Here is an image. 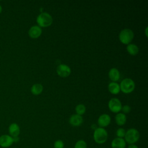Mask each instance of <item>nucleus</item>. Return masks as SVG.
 <instances>
[{
    "mask_svg": "<svg viewBox=\"0 0 148 148\" xmlns=\"http://www.w3.org/2000/svg\"><path fill=\"white\" fill-rule=\"evenodd\" d=\"M108 75H109V79L113 82H116L117 81H118L120 76L119 71L116 68H111L109 71Z\"/></svg>",
    "mask_w": 148,
    "mask_h": 148,
    "instance_id": "4468645a",
    "label": "nucleus"
},
{
    "mask_svg": "<svg viewBox=\"0 0 148 148\" xmlns=\"http://www.w3.org/2000/svg\"><path fill=\"white\" fill-rule=\"evenodd\" d=\"M36 22L40 28L47 27L53 23L52 16L47 12H43L39 14L36 18Z\"/></svg>",
    "mask_w": 148,
    "mask_h": 148,
    "instance_id": "7ed1b4c3",
    "label": "nucleus"
},
{
    "mask_svg": "<svg viewBox=\"0 0 148 148\" xmlns=\"http://www.w3.org/2000/svg\"><path fill=\"white\" fill-rule=\"evenodd\" d=\"M57 73L58 76L62 77H66L69 76L71 73V68L66 64H61L56 69Z\"/></svg>",
    "mask_w": 148,
    "mask_h": 148,
    "instance_id": "0eeeda50",
    "label": "nucleus"
},
{
    "mask_svg": "<svg viewBox=\"0 0 148 148\" xmlns=\"http://www.w3.org/2000/svg\"><path fill=\"white\" fill-rule=\"evenodd\" d=\"M127 51L130 55L136 56L139 53V48L137 45L133 43H130L127 45Z\"/></svg>",
    "mask_w": 148,
    "mask_h": 148,
    "instance_id": "a211bd4d",
    "label": "nucleus"
},
{
    "mask_svg": "<svg viewBox=\"0 0 148 148\" xmlns=\"http://www.w3.org/2000/svg\"><path fill=\"white\" fill-rule=\"evenodd\" d=\"M74 148H87V145L85 140L80 139L76 142Z\"/></svg>",
    "mask_w": 148,
    "mask_h": 148,
    "instance_id": "aec40b11",
    "label": "nucleus"
},
{
    "mask_svg": "<svg viewBox=\"0 0 148 148\" xmlns=\"http://www.w3.org/2000/svg\"><path fill=\"white\" fill-rule=\"evenodd\" d=\"M126 116L123 113H118L115 116L116 123L119 126H122L124 125L126 123Z\"/></svg>",
    "mask_w": 148,
    "mask_h": 148,
    "instance_id": "dca6fc26",
    "label": "nucleus"
},
{
    "mask_svg": "<svg viewBox=\"0 0 148 148\" xmlns=\"http://www.w3.org/2000/svg\"><path fill=\"white\" fill-rule=\"evenodd\" d=\"M42 32V28L39 26L33 25L29 29L28 35L32 39H36L41 35Z\"/></svg>",
    "mask_w": 148,
    "mask_h": 148,
    "instance_id": "9d476101",
    "label": "nucleus"
},
{
    "mask_svg": "<svg viewBox=\"0 0 148 148\" xmlns=\"http://www.w3.org/2000/svg\"><path fill=\"white\" fill-rule=\"evenodd\" d=\"M121 110L123 112V113H128L131 111V107L128 105H125L124 106H122Z\"/></svg>",
    "mask_w": 148,
    "mask_h": 148,
    "instance_id": "5701e85b",
    "label": "nucleus"
},
{
    "mask_svg": "<svg viewBox=\"0 0 148 148\" xmlns=\"http://www.w3.org/2000/svg\"><path fill=\"white\" fill-rule=\"evenodd\" d=\"M108 107L112 112L118 113L120 110H121L122 105L121 101L119 99L113 98L109 100L108 102Z\"/></svg>",
    "mask_w": 148,
    "mask_h": 148,
    "instance_id": "423d86ee",
    "label": "nucleus"
},
{
    "mask_svg": "<svg viewBox=\"0 0 148 148\" xmlns=\"http://www.w3.org/2000/svg\"><path fill=\"white\" fill-rule=\"evenodd\" d=\"M14 143L13 138L9 135H2L0 136V146L7 148L11 146Z\"/></svg>",
    "mask_w": 148,
    "mask_h": 148,
    "instance_id": "6e6552de",
    "label": "nucleus"
},
{
    "mask_svg": "<svg viewBox=\"0 0 148 148\" xmlns=\"http://www.w3.org/2000/svg\"><path fill=\"white\" fill-rule=\"evenodd\" d=\"M140 138V134L139 131L134 128L128 129L125 132V135L124 138L126 143L128 145L135 144L136 143Z\"/></svg>",
    "mask_w": 148,
    "mask_h": 148,
    "instance_id": "f03ea898",
    "label": "nucleus"
},
{
    "mask_svg": "<svg viewBox=\"0 0 148 148\" xmlns=\"http://www.w3.org/2000/svg\"><path fill=\"white\" fill-rule=\"evenodd\" d=\"M109 91L114 95L118 94L120 91V85L116 82H111L108 85Z\"/></svg>",
    "mask_w": 148,
    "mask_h": 148,
    "instance_id": "2eb2a0df",
    "label": "nucleus"
},
{
    "mask_svg": "<svg viewBox=\"0 0 148 148\" xmlns=\"http://www.w3.org/2000/svg\"><path fill=\"white\" fill-rule=\"evenodd\" d=\"M9 130V135L11 136L13 138L14 137H17L19 136L20 134V128L19 125L16 123H12L8 128Z\"/></svg>",
    "mask_w": 148,
    "mask_h": 148,
    "instance_id": "f8f14e48",
    "label": "nucleus"
},
{
    "mask_svg": "<svg viewBox=\"0 0 148 148\" xmlns=\"http://www.w3.org/2000/svg\"><path fill=\"white\" fill-rule=\"evenodd\" d=\"M128 148H139V147L135 144H131L128 145Z\"/></svg>",
    "mask_w": 148,
    "mask_h": 148,
    "instance_id": "b1692460",
    "label": "nucleus"
},
{
    "mask_svg": "<svg viewBox=\"0 0 148 148\" xmlns=\"http://www.w3.org/2000/svg\"><path fill=\"white\" fill-rule=\"evenodd\" d=\"M13 138V141L14 142H17L18 140H19V138L18 136L17 137H14V138Z\"/></svg>",
    "mask_w": 148,
    "mask_h": 148,
    "instance_id": "393cba45",
    "label": "nucleus"
},
{
    "mask_svg": "<svg viewBox=\"0 0 148 148\" xmlns=\"http://www.w3.org/2000/svg\"><path fill=\"white\" fill-rule=\"evenodd\" d=\"M125 132H126V131L123 128H118L116 132V135L117 136V138L124 139L125 135Z\"/></svg>",
    "mask_w": 148,
    "mask_h": 148,
    "instance_id": "412c9836",
    "label": "nucleus"
},
{
    "mask_svg": "<svg viewBox=\"0 0 148 148\" xmlns=\"http://www.w3.org/2000/svg\"><path fill=\"white\" fill-rule=\"evenodd\" d=\"M53 146H54V148H64V143L62 140L58 139L54 142Z\"/></svg>",
    "mask_w": 148,
    "mask_h": 148,
    "instance_id": "4be33fe9",
    "label": "nucleus"
},
{
    "mask_svg": "<svg viewBox=\"0 0 148 148\" xmlns=\"http://www.w3.org/2000/svg\"><path fill=\"white\" fill-rule=\"evenodd\" d=\"M86 106L83 104H79L76 105L75 108V111L77 114L79 115H83L86 112Z\"/></svg>",
    "mask_w": 148,
    "mask_h": 148,
    "instance_id": "6ab92c4d",
    "label": "nucleus"
},
{
    "mask_svg": "<svg viewBox=\"0 0 148 148\" xmlns=\"http://www.w3.org/2000/svg\"><path fill=\"white\" fill-rule=\"evenodd\" d=\"M134 37V32L128 28L121 30L119 34V38L120 41L124 45H128L132 42Z\"/></svg>",
    "mask_w": 148,
    "mask_h": 148,
    "instance_id": "20e7f679",
    "label": "nucleus"
},
{
    "mask_svg": "<svg viewBox=\"0 0 148 148\" xmlns=\"http://www.w3.org/2000/svg\"><path fill=\"white\" fill-rule=\"evenodd\" d=\"M43 90V86L40 83H35L32 85L31 88V92L35 95H39L42 93Z\"/></svg>",
    "mask_w": 148,
    "mask_h": 148,
    "instance_id": "f3484780",
    "label": "nucleus"
},
{
    "mask_svg": "<svg viewBox=\"0 0 148 148\" xmlns=\"http://www.w3.org/2000/svg\"><path fill=\"white\" fill-rule=\"evenodd\" d=\"M111 121V118L108 114H102L98 119L97 123L99 127L105 128L108 126Z\"/></svg>",
    "mask_w": 148,
    "mask_h": 148,
    "instance_id": "1a4fd4ad",
    "label": "nucleus"
},
{
    "mask_svg": "<svg viewBox=\"0 0 148 148\" xmlns=\"http://www.w3.org/2000/svg\"><path fill=\"white\" fill-rule=\"evenodd\" d=\"M2 8L1 5H0V14H1V13L2 12Z\"/></svg>",
    "mask_w": 148,
    "mask_h": 148,
    "instance_id": "a878e982",
    "label": "nucleus"
},
{
    "mask_svg": "<svg viewBox=\"0 0 148 148\" xmlns=\"http://www.w3.org/2000/svg\"><path fill=\"white\" fill-rule=\"evenodd\" d=\"M108 138L107 131L104 128L98 127L95 129L93 133V139L97 144H103Z\"/></svg>",
    "mask_w": 148,
    "mask_h": 148,
    "instance_id": "f257e3e1",
    "label": "nucleus"
},
{
    "mask_svg": "<svg viewBox=\"0 0 148 148\" xmlns=\"http://www.w3.org/2000/svg\"><path fill=\"white\" fill-rule=\"evenodd\" d=\"M83 122V119L82 116L77 114H72L69 119V124L73 127H79L82 125Z\"/></svg>",
    "mask_w": 148,
    "mask_h": 148,
    "instance_id": "9b49d317",
    "label": "nucleus"
},
{
    "mask_svg": "<svg viewBox=\"0 0 148 148\" xmlns=\"http://www.w3.org/2000/svg\"><path fill=\"white\" fill-rule=\"evenodd\" d=\"M135 87V82L130 78H125L123 79L120 84V91L125 94H129L132 92L134 90Z\"/></svg>",
    "mask_w": 148,
    "mask_h": 148,
    "instance_id": "39448f33",
    "label": "nucleus"
},
{
    "mask_svg": "<svg viewBox=\"0 0 148 148\" xmlns=\"http://www.w3.org/2000/svg\"><path fill=\"white\" fill-rule=\"evenodd\" d=\"M126 142L123 138H115L111 142L112 148H125Z\"/></svg>",
    "mask_w": 148,
    "mask_h": 148,
    "instance_id": "ddd939ff",
    "label": "nucleus"
},
{
    "mask_svg": "<svg viewBox=\"0 0 148 148\" xmlns=\"http://www.w3.org/2000/svg\"><path fill=\"white\" fill-rule=\"evenodd\" d=\"M147 27H146V31H145V33H146V35L147 36Z\"/></svg>",
    "mask_w": 148,
    "mask_h": 148,
    "instance_id": "bb28decb",
    "label": "nucleus"
}]
</instances>
